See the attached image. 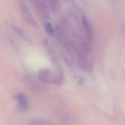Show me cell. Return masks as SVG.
Segmentation results:
<instances>
[{
    "label": "cell",
    "mask_w": 125,
    "mask_h": 125,
    "mask_svg": "<svg viewBox=\"0 0 125 125\" xmlns=\"http://www.w3.org/2000/svg\"><path fill=\"white\" fill-rule=\"evenodd\" d=\"M19 5L22 17L24 21L31 26L38 27V23L32 16L27 5L25 2L23 0H20Z\"/></svg>",
    "instance_id": "6da1fadb"
},
{
    "label": "cell",
    "mask_w": 125,
    "mask_h": 125,
    "mask_svg": "<svg viewBox=\"0 0 125 125\" xmlns=\"http://www.w3.org/2000/svg\"><path fill=\"white\" fill-rule=\"evenodd\" d=\"M54 73L49 69H42L39 71L38 77L40 82L43 83L52 82Z\"/></svg>",
    "instance_id": "7a4b0ae2"
},
{
    "label": "cell",
    "mask_w": 125,
    "mask_h": 125,
    "mask_svg": "<svg viewBox=\"0 0 125 125\" xmlns=\"http://www.w3.org/2000/svg\"><path fill=\"white\" fill-rule=\"evenodd\" d=\"M33 5L35 10L40 15H46L44 12L47 8V5L43 0H32Z\"/></svg>",
    "instance_id": "3957f363"
},
{
    "label": "cell",
    "mask_w": 125,
    "mask_h": 125,
    "mask_svg": "<svg viewBox=\"0 0 125 125\" xmlns=\"http://www.w3.org/2000/svg\"><path fill=\"white\" fill-rule=\"evenodd\" d=\"M19 106L21 109H27L29 107L28 101L26 96L22 93H19L16 96Z\"/></svg>",
    "instance_id": "277c9868"
},
{
    "label": "cell",
    "mask_w": 125,
    "mask_h": 125,
    "mask_svg": "<svg viewBox=\"0 0 125 125\" xmlns=\"http://www.w3.org/2000/svg\"><path fill=\"white\" fill-rule=\"evenodd\" d=\"M63 80L64 76L62 72L59 70L56 73H54L53 78L51 83L57 85H61L63 83Z\"/></svg>",
    "instance_id": "5b68a950"
},
{
    "label": "cell",
    "mask_w": 125,
    "mask_h": 125,
    "mask_svg": "<svg viewBox=\"0 0 125 125\" xmlns=\"http://www.w3.org/2000/svg\"><path fill=\"white\" fill-rule=\"evenodd\" d=\"M12 27L14 31L16 32L20 36L21 38L30 43L32 42L31 39L30 38L29 36L26 34V33L21 28L19 27L18 26H16V25H13Z\"/></svg>",
    "instance_id": "8992f818"
},
{
    "label": "cell",
    "mask_w": 125,
    "mask_h": 125,
    "mask_svg": "<svg viewBox=\"0 0 125 125\" xmlns=\"http://www.w3.org/2000/svg\"><path fill=\"white\" fill-rule=\"evenodd\" d=\"M45 29L48 34L51 35H53L54 33V29L52 27V25L50 22H46L44 24Z\"/></svg>",
    "instance_id": "52a82bcc"
},
{
    "label": "cell",
    "mask_w": 125,
    "mask_h": 125,
    "mask_svg": "<svg viewBox=\"0 0 125 125\" xmlns=\"http://www.w3.org/2000/svg\"><path fill=\"white\" fill-rule=\"evenodd\" d=\"M83 23L85 28L87 30L89 31L90 29V24L87 18L85 17L83 19Z\"/></svg>",
    "instance_id": "ba28073f"
},
{
    "label": "cell",
    "mask_w": 125,
    "mask_h": 125,
    "mask_svg": "<svg viewBox=\"0 0 125 125\" xmlns=\"http://www.w3.org/2000/svg\"><path fill=\"white\" fill-rule=\"evenodd\" d=\"M43 43L45 46H48L49 45V41L46 38H43Z\"/></svg>",
    "instance_id": "9c48e42d"
}]
</instances>
